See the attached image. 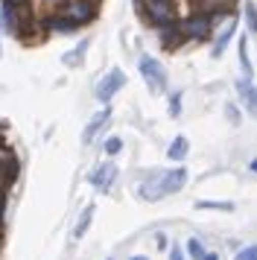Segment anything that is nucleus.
<instances>
[{
  "instance_id": "nucleus-1",
  "label": "nucleus",
  "mask_w": 257,
  "mask_h": 260,
  "mask_svg": "<svg viewBox=\"0 0 257 260\" xmlns=\"http://www.w3.org/2000/svg\"><path fill=\"white\" fill-rule=\"evenodd\" d=\"M53 15L65 18L68 24H73L79 29V26L91 24L93 18H97V0H58Z\"/></svg>"
},
{
  "instance_id": "nucleus-2",
  "label": "nucleus",
  "mask_w": 257,
  "mask_h": 260,
  "mask_svg": "<svg viewBox=\"0 0 257 260\" xmlns=\"http://www.w3.org/2000/svg\"><path fill=\"white\" fill-rule=\"evenodd\" d=\"M140 9H143V15H146L158 29L178 21V18H175V3L173 0H140Z\"/></svg>"
},
{
  "instance_id": "nucleus-3",
  "label": "nucleus",
  "mask_w": 257,
  "mask_h": 260,
  "mask_svg": "<svg viewBox=\"0 0 257 260\" xmlns=\"http://www.w3.org/2000/svg\"><path fill=\"white\" fill-rule=\"evenodd\" d=\"M178 29L184 32V38H210V29H213V18L193 12L190 18L178 21Z\"/></svg>"
},
{
  "instance_id": "nucleus-4",
  "label": "nucleus",
  "mask_w": 257,
  "mask_h": 260,
  "mask_svg": "<svg viewBox=\"0 0 257 260\" xmlns=\"http://www.w3.org/2000/svg\"><path fill=\"white\" fill-rule=\"evenodd\" d=\"M123 85H126V73L120 71V68L108 71L103 79H100V85H97V100H100V103H111V96H114Z\"/></svg>"
},
{
  "instance_id": "nucleus-5",
  "label": "nucleus",
  "mask_w": 257,
  "mask_h": 260,
  "mask_svg": "<svg viewBox=\"0 0 257 260\" xmlns=\"http://www.w3.org/2000/svg\"><path fill=\"white\" fill-rule=\"evenodd\" d=\"M140 73H143V79L149 82L152 91H164V88H167V73H164V68L158 64V59L140 56Z\"/></svg>"
},
{
  "instance_id": "nucleus-6",
  "label": "nucleus",
  "mask_w": 257,
  "mask_h": 260,
  "mask_svg": "<svg viewBox=\"0 0 257 260\" xmlns=\"http://www.w3.org/2000/svg\"><path fill=\"white\" fill-rule=\"evenodd\" d=\"M190 6L199 15H208V18H219V15H231L237 0H190Z\"/></svg>"
},
{
  "instance_id": "nucleus-7",
  "label": "nucleus",
  "mask_w": 257,
  "mask_h": 260,
  "mask_svg": "<svg viewBox=\"0 0 257 260\" xmlns=\"http://www.w3.org/2000/svg\"><path fill=\"white\" fill-rule=\"evenodd\" d=\"M18 178V161L12 152H0V199L6 196V190L12 187V181Z\"/></svg>"
},
{
  "instance_id": "nucleus-8",
  "label": "nucleus",
  "mask_w": 257,
  "mask_h": 260,
  "mask_svg": "<svg viewBox=\"0 0 257 260\" xmlns=\"http://www.w3.org/2000/svg\"><path fill=\"white\" fill-rule=\"evenodd\" d=\"M158 181H161L164 196H167V193H178V190L187 184V170L184 167H175V170H170V173H164Z\"/></svg>"
},
{
  "instance_id": "nucleus-9",
  "label": "nucleus",
  "mask_w": 257,
  "mask_h": 260,
  "mask_svg": "<svg viewBox=\"0 0 257 260\" xmlns=\"http://www.w3.org/2000/svg\"><path fill=\"white\" fill-rule=\"evenodd\" d=\"M114 178H117V167L114 164H103V167H97V170H93L91 184H93V187H100V190H108L111 184H114Z\"/></svg>"
},
{
  "instance_id": "nucleus-10",
  "label": "nucleus",
  "mask_w": 257,
  "mask_h": 260,
  "mask_svg": "<svg viewBox=\"0 0 257 260\" xmlns=\"http://www.w3.org/2000/svg\"><path fill=\"white\" fill-rule=\"evenodd\" d=\"M158 36H161V44H164L167 50L181 47V44L187 41V38H184V32L178 29V21H175V24H170V26H161V32H158Z\"/></svg>"
},
{
  "instance_id": "nucleus-11",
  "label": "nucleus",
  "mask_w": 257,
  "mask_h": 260,
  "mask_svg": "<svg viewBox=\"0 0 257 260\" xmlns=\"http://www.w3.org/2000/svg\"><path fill=\"white\" fill-rule=\"evenodd\" d=\"M108 117H111V111H108V108H103L100 114H93L91 123H88V126H85V132H82V141L91 143V141H93V135L103 129V123H108Z\"/></svg>"
},
{
  "instance_id": "nucleus-12",
  "label": "nucleus",
  "mask_w": 257,
  "mask_h": 260,
  "mask_svg": "<svg viewBox=\"0 0 257 260\" xmlns=\"http://www.w3.org/2000/svg\"><path fill=\"white\" fill-rule=\"evenodd\" d=\"M234 29H237V18H234V15H228V24H225V29L219 32V38H216V44H213V56H222V50H225V44L231 41Z\"/></svg>"
},
{
  "instance_id": "nucleus-13",
  "label": "nucleus",
  "mask_w": 257,
  "mask_h": 260,
  "mask_svg": "<svg viewBox=\"0 0 257 260\" xmlns=\"http://www.w3.org/2000/svg\"><path fill=\"white\" fill-rule=\"evenodd\" d=\"M237 88H240V94H243L248 111H251V114H257V88L248 82V79H240V82H237Z\"/></svg>"
},
{
  "instance_id": "nucleus-14",
  "label": "nucleus",
  "mask_w": 257,
  "mask_h": 260,
  "mask_svg": "<svg viewBox=\"0 0 257 260\" xmlns=\"http://www.w3.org/2000/svg\"><path fill=\"white\" fill-rule=\"evenodd\" d=\"M91 219H93V205H88V208L82 211V216H79V222H76V228H73V237H76V240H79V237H85V231H88Z\"/></svg>"
},
{
  "instance_id": "nucleus-15",
  "label": "nucleus",
  "mask_w": 257,
  "mask_h": 260,
  "mask_svg": "<svg viewBox=\"0 0 257 260\" xmlns=\"http://www.w3.org/2000/svg\"><path fill=\"white\" fill-rule=\"evenodd\" d=\"M187 146H190V143H187V138H175V141L170 143V149H167V155H170L173 161H181V158L187 155Z\"/></svg>"
},
{
  "instance_id": "nucleus-16",
  "label": "nucleus",
  "mask_w": 257,
  "mask_h": 260,
  "mask_svg": "<svg viewBox=\"0 0 257 260\" xmlns=\"http://www.w3.org/2000/svg\"><path fill=\"white\" fill-rule=\"evenodd\" d=\"M187 254H190L193 260H205V257H208V251L202 248V240H196V237H193V240H187Z\"/></svg>"
},
{
  "instance_id": "nucleus-17",
  "label": "nucleus",
  "mask_w": 257,
  "mask_h": 260,
  "mask_svg": "<svg viewBox=\"0 0 257 260\" xmlns=\"http://www.w3.org/2000/svg\"><path fill=\"white\" fill-rule=\"evenodd\" d=\"M240 68H243L245 79L251 76V61H248V44H245V38H240Z\"/></svg>"
},
{
  "instance_id": "nucleus-18",
  "label": "nucleus",
  "mask_w": 257,
  "mask_h": 260,
  "mask_svg": "<svg viewBox=\"0 0 257 260\" xmlns=\"http://www.w3.org/2000/svg\"><path fill=\"white\" fill-rule=\"evenodd\" d=\"M245 24H248L251 32H257V6H254V3H248V6H245Z\"/></svg>"
},
{
  "instance_id": "nucleus-19",
  "label": "nucleus",
  "mask_w": 257,
  "mask_h": 260,
  "mask_svg": "<svg viewBox=\"0 0 257 260\" xmlns=\"http://www.w3.org/2000/svg\"><path fill=\"white\" fill-rule=\"evenodd\" d=\"M120 149H123V141H120V138H108V141H105V152L108 155H117Z\"/></svg>"
},
{
  "instance_id": "nucleus-20",
  "label": "nucleus",
  "mask_w": 257,
  "mask_h": 260,
  "mask_svg": "<svg viewBox=\"0 0 257 260\" xmlns=\"http://www.w3.org/2000/svg\"><path fill=\"white\" fill-rule=\"evenodd\" d=\"M234 260H257V246H248V248H243V251H240V254H237Z\"/></svg>"
},
{
  "instance_id": "nucleus-21",
  "label": "nucleus",
  "mask_w": 257,
  "mask_h": 260,
  "mask_svg": "<svg viewBox=\"0 0 257 260\" xmlns=\"http://www.w3.org/2000/svg\"><path fill=\"white\" fill-rule=\"evenodd\" d=\"M170 260H184V251H181V246H173V248H170Z\"/></svg>"
},
{
  "instance_id": "nucleus-22",
  "label": "nucleus",
  "mask_w": 257,
  "mask_h": 260,
  "mask_svg": "<svg viewBox=\"0 0 257 260\" xmlns=\"http://www.w3.org/2000/svg\"><path fill=\"white\" fill-rule=\"evenodd\" d=\"M178 103H181V96L173 94V106H170V114H173V117H178Z\"/></svg>"
},
{
  "instance_id": "nucleus-23",
  "label": "nucleus",
  "mask_w": 257,
  "mask_h": 260,
  "mask_svg": "<svg viewBox=\"0 0 257 260\" xmlns=\"http://www.w3.org/2000/svg\"><path fill=\"white\" fill-rule=\"evenodd\" d=\"M228 117H231V123H240V114H237V108L228 106Z\"/></svg>"
},
{
  "instance_id": "nucleus-24",
  "label": "nucleus",
  "mask_w": 257,
  "mask_h": 260,
  "mask_svg": "<svg viewBox=\"0 0 257 260\" xmlns=\"http://www.w3.org/2000/svg\"><path fill=\"white\" fill-rule=\"evenodd\" d=\"M155 246H158V248H164V246H167V237H164V234H158V237H155Z\"/></svg>"
},
{
  "instance_id": "nucleus-25",
  "label": "nucleus",
  "mask_w": 257,
  "mask_h": 260,
  "mask_svg": "<svg viewBox=\"0 0 257 260\" xmlns=\"http://www.w3.org/2000/svg\"><path fill=\"white\" fill-rule=\"evenodd\" d=\"M3 3H9V6H26V0H3Z\"/></svg>"
},
{
  "instance_id": "nucleus-26",
  "label": "nucleus",
  "mask_w": 257,
  "mask_h": 260,
  "mask_svg": "<svg viewBox=\"0 0 257 260\" xmlns=\"http://www.w3.org/2000/svg\"><path fill=\"white\" fill-rule=\"evenodd\" d=\"M0 228H3V199H0Z\"/></svg>"
},
{
  "instance_id": "nucleus-27",
  "label": "nucleus",
  "mask_w": 257,
  "mask_h": 260,
  "mask_svg": "<svg viewBox=\"0 0 257 260\" xmlns=\"http://www.w3.org/2000/svg\"><path fill=\"white\" fill-rule=\"evenodd\" d=\"M128 260H149V257H143V254H135V257H128Z\"/></svg>"
},
{
  "instance_id": "nucleus-28",
  "label": "nucleus",
  "mask_w": 257,
  "mask_h": 260,
  "mask_svg": "<svg viewBox=\"0 0 257 260\" xmlns=\"http://www.w3.org/2000/svg\"><path fill=\"white\" fill-rule=\"evenodd\" d=\"M205 260H216V254H213V251H208V257H205Z\"/></svg>"
},
{
  "instance_id": "nucleus-29",
  "label": "nucleus",
  "mask_w": 257,
  "mask_h": 260,
  "mask_svg": "<svg viewBox=\"0 0 257 260\" xmlns=\"http://www.w3.org/2000/svg\"><path fill=\"white\" fill-rule=\"evenodd\" d=\"M248 167H251V170H254V173H257V158H254V161H251V164H248Z\"/></svg>"
}]
</instances>
